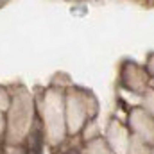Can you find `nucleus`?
<instances>
[{
  "label": "nucleus",
  "instance_id": "obj_1",
  "mask_svg": "<svg viewBox=\"0 0 154 154\" xmlns=\"http://www.w3.org/2000/svg\"><path fill=\"white\" fill-rule=\"evenodd\" d=\"M29 154H41V133L34 129L29 138Z\"/></svg>",
  "mask_w": 154,
  "mask_h": 154
}]
</instances>
